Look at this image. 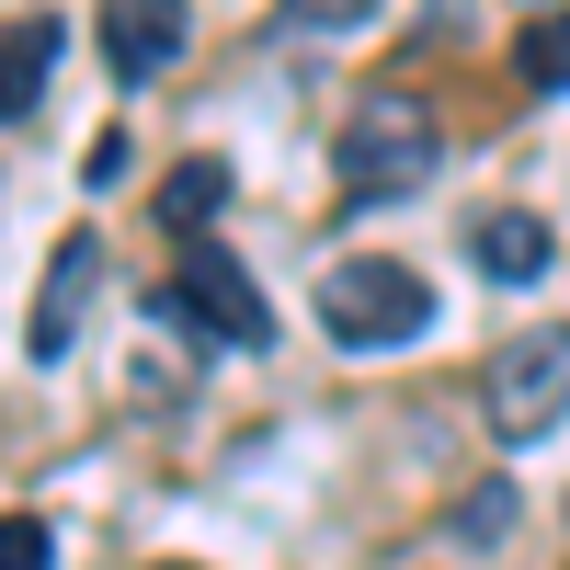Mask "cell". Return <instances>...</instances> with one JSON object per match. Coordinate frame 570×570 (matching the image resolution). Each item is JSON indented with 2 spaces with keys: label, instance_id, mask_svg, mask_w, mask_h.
<instances>
[{
  "label": "cell",
  "instance_id": "6da1fadb",
  "mask_svg": "<svg viewBox=\"0 0 570 570\" xmlns=\"http://www.w3.org/2000/svg\"><path fill=\"white\" fill-rule=\"evenodd\" d=\"M331 160H343L354 206H411L434 183V160H445V126H434L422 91H365L343 115V137H331Z\"/></svg>",
  "mask_w": 570,
  "mask_h": 570
},
{
  "label": "cell",
  "instance_id": "7a4b0ae2",
  "mask_svg": "<svg viewBox=\"0 0 570 570\" xmlns=\"http://www.w3.org/2000/svg\"><path fill=\"white\" fill-rule=\"evenodd\" d=\"M320 331L354 354H400L434 331V285H422L411 263H331L320 274Z\"/></svg>",
  "mask_w": 570,
  "mask_h": 570
},
{
  "label": "cell",
  "instance_id": "3957f363",
  "mask_svg": "<svg viewBox=\"0 0 570 570\" xmlns=\"http://www.w3.org/2000/svg\"><path fill=\"white\" fill-rule=\"evenodd\" d=\"M149 320H171V331H217V343H274V308H263V285L228 263L217 240H183V274L149 297Z\"/></svg>",
  "mask_w": 570,
  "mask_h": 570
},
{
  "label": "cell",
  "instance_id": "277c9868",
  "mask_svg": "<svg viewBox=\"0 0 570 570\" xmlns=\"http://www.w3.org/2000/svg\"><path fill=\"white\" fill-rule=\"evenodd\" d=\"M480 411H491V434H502V445H537L548 422L570 411V331L491 354V376H480Z\"/></svg>",
  "mask_w": 570,
  "mask_h": 570
},
{
  "label": "cell",
  "instance_id": "5b68a950",
  "mask_svg": "<svg viewBox=\"0 0 570 570\" xmlns=\"http://www.w3.org/2000/svg\"><path fill=\"white\" fill-rule=\"evenodd\" d=\"M91 285H104V240H91V228H69V240L46 252V297H35V331H23V354H35V365H58V354L80 343Z\"/></svg>",
  "mask_w": 570,
  "mask_h": 570
},
{
  "label": "cell",
  "instance_id": "8992f818",
  "mask_svg": "<svg viewBox=\"0 0 570 570\" xmlns=\"http://www.w3.org/2000/svg\"><path fill=\"white\" fill-rule=\"evenodd\" d=\"M91 35H104V58H115L126 80H160V69L183 58V0H104Z\"/></svg>",
  "mask_w": 570,
  "mask_h": 570
},
{
  "label": "cell",
  "instance_id": "52a82bcc",
  "mask_svg": "<svg viewBox=\"0 0 570 570\" xmlns=\"http://www.w3.org/2000/svg\"><path fill=\"white\" fill-rule=\"evenodd\" d=\"M468 252H480V274H491V285H548V263H559L548 217H525V206H491L480 228H468Z\"/></svg>",
  "mask_w": 570,
  "mask_h": 570
},
{
  "label": "cell",
  "instance_id": "ba28073f",
  "mask_svg": "<svg viewBox=\"0 0 570 570\" xmlns=\"http://www.w3.org/2000/svg\"><path fill=\"white\" fill-rule=\"evenodd\" d=\"M46 69H58V12H23L0 35V126H23L46 104Z\"/></svg>",
  "mask_w": 570,
  "mask_h": 570
},
{
  "label": "cell",
  "instance_id": "9c48e42d",
  "mask_svg": "<svg viewBox=\"0 0 570 570\" xmlns=\"http://www.w3.org/2000/svg\"><path fill=\"white\" fill-rule=\"evenodd\" d=\"M217 206H228V160H183V171L160 183V217L183 228V240H206V228H217Z\"/></svg>",
  "mask_w": 570,
  "mask_h": 570
},
{
  "label": "cell",
  "instance_id": "30bf717a",
  "mask_svg": "<svg viewBox=\"0 0 570 570\" xmlns=\"http://www.w3.org/2000/svg\"><path fill=\"white\" fill-rule=\"evenodd\" d=\"M513 69H525L537 91H570V12H537L525 46H513Z\"/></svg>",
  "mask_w": 570,
  "mask_h": 570
},
{
  "label": "cell",
  "instance_id": "8fae6325",
  "mask_svg": "<svg viewBox=\"0 0 570 570\" xmlns=\"http://www.w3.org/2000/svg\"><path fill=\"white\" fill-rule=\"evenodd\" d=\"M502 525H513V480H480V491L456 502V537H468V548H491Z\"/></svg>",
  "mask_w": 570,
  "mask_h": 570
},
{
  "label": "cell",
  "instance_id": "7c38bea8",
  "mask_svg": "<svg viewBox=\"0 0 570 570\" xmlns=\"http://www.w3.org/2000/svg\"><path fill=\"white\" fill-rule=\"evenodd\" d=\"M0 570H58V537L35 513H0Z\"/></svg>",
  "mask_w": 570,
  "mask_h": 570
},
{
  "label": "cell",
  "instance_id": "4fadbf2b",
  "mask_svg": "<svg viewBox=\"0 0 570 570\" xmlns=\"http://www.w3.org/2000/svg\"><path fill=\"white\" fill-rule=\"evenodd\" d=\"M285 12H297V23H308V35H354V23H365V12H376V0H285Z\"/></svg>",
  "mask_w": 570,
  "mask_h": 570
},
{
  "label": "cell",
  "instance_id": "5bb4252c",
  "mask_svg": "<svg viewBox=\"0 0 570 570\" xmlns=\"http://www.w3.org/2000/svg\"><path fill=\"white\" fill-rule=\"evenodd\" d=\"M559 513H570V502H559Z\"/></svg>",
  "mask_w": 570,
  "mask_h": 570
}]
</instances>
